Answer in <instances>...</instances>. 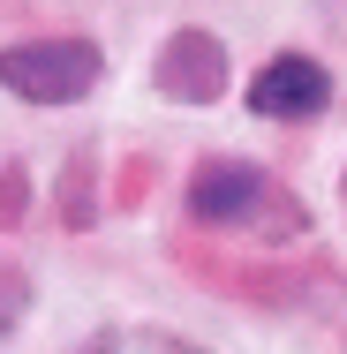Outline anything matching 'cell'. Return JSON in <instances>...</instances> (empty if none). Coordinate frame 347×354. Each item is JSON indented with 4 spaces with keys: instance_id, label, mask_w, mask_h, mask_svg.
<instances>
[{
    "instance_id": "cell-1",
    "label": "cell",
    "mask_w": 347,
    "mask_h": 354,
    "mask_svg": "<svg viewBox=\"0 0 347 354\" xmlns=\"http://www.w3.org/2000/svg\"><path fill=\"white\" fill-rule=\"evenodd\" d=\"M189 218L242 234V241H302L310 234V204L249 158H204L189 174Z\"/></svg>"
},
{
    "instance_id": "cell-2",
    "label": "cell",
    "mask_w": 347,
    "mask_h": 354,
    "mask_svg": "<svg viewBox=\"0 0 347 354\" xmlns=\"http://www.w3.org/2000/svg\"><path fill=\"white\" fill-rule=\"evenodd\" d=\"M106 53L91 38H23L0 46V91L30 98V106H75L83 91H98Z\"/></svg>"
},
{
    "instance_id": "cell-3",
    "label": "cell",
    "mask_w": 347,
    "mask_h": 354,
    "mask_svg": "<svg viewBox=\"0 0 347 354\" xmlns=\"http://www.w3.org/2000/svg\"><path fill=\"white\" fill-rule=\"evenodd\" d=\"M151 83H159V98H174V106H211V98L226 91V46H219L211 30H174V38L159 46V61H151Z\"/></svg>"
},
{
    "instance_id": "cell-4",
    "label": "cell",
    "mask_w": 347,
    "mask_h": 354,
    "mask_svg": "<svg viewBox=\"0 0 347 354\" xmlns=\"http://www.w3.org/2000/svg\"><path fill=\"white\" fill-rule=\"evenodd\" d=\"M325 106H332V75L310 53H279L249 83V113H265V121H317Z\"/></svg>"
},
{
    "instance_id": "cell-5",
    "label": "cell",
    "mask_w": 347,
    "mask_h": 354,
    "mask_svg": "<svg viewBox=\"0 0 347 354\" xmlns=\"http://www.w3.org/2000/svg\"><path fill=\"white\" fill-rule=\"evenodd\" d=\"M75 354H204V347H189L166 324H114V332H91Z\"/></svg>"
},
{
    "instance_id": "cell-6",
    "label": "cell",
    "mask_w": 347,
    "mask_h": 354,
    "mask_svg": "<svg viewBox=\"0 0 347 354\" xmlns=\"http://www.w3.org/2000/svg\"><path fill=\"white\" fill-rule=\"evenodd\" d=\"M15 317H23V279L0 272V332H15Z\"/></svg>"
},
{
    "instance_id": "cell-7",
    "label": "cell",
    "mask_w": 347,
    "mask_h": 354,
    "mask_svg": "<svg viewBox=\"0 0 347 354\" xmlns=\"http://www.w3.org/2000/svg\"><path fill=\"white\" fill-rule=\"evenodd\" d=\"M340 204H347V181H340Z\"/></svg>"
}]
</instances>
